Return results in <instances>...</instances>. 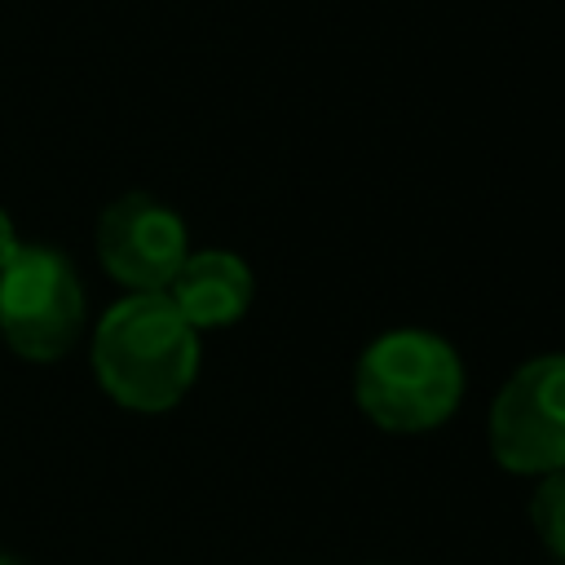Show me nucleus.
<instances>
[{
	"mask_svg": "<svg viewBox=\"0 0 565 565\" xmlns=\"http://www.w3.org/2000/svg\"><path fill=\"white\" fill-rule=\"evenodd\" d=\"M490 450L508 472L565 468V353H547L512 371L490 406Z\"/></svg>",
	"mask_w": 565,
	"mask_h": 565,
	"instance_id": "nucleus-4",
	"label": "nucleus"
},
{
	"mask_svg": "<svg viewBox=\"0 0 565 565\" xmlns=\"http://www.w3.org/2000/svg\"><path fill=\"white\" fill-rule=\"evenodd\" d=\"M84 331L75 265L44 243H18L0 265V335L26 362H57Z\"/></svg>",
	"mask_w": 565,
	"mask_h": 565,
	"instance_id": "nucleus-3",
	"label": "nucleus"
},
{
	"mask_svg": "<svg viewBox=\"0 0 565 565\" xmlns=\"http://www.w3.org/2000/svg\"><path fill=\"white\" fill-rule=\"evenodd\" d=\"M353 397L388 433H428L463 397L459 353L433 331H388L362 353Z\"/></svg>",
	"mask_w": 565,
	"mask_h": 565,
	"instance_id": "nucleus-2",
	"label": "nucleus"
},
{
	"mask_svg": "<svg viewBox=\"0 0 565 565\" xmlns=\"http://www.w3.org/2000/svg\"><path fill=\"white\" fill-rule=\"evenodd\" d=\"M0 565H18V561H13V556H0Z\"/></svg>",
	"mask_w": 565,
	"mask_h": 565,
	"instance_id": "nucleus-9",
	"label": "nucleus"
},
{
	"mask_svg": "<svg viewBox=\"0 0 565 565\" xmlns=\"http://www.w3.org/2000/svg\"><path fill=\"white\" fill-rule=\"evenodd\" d=\"M530 521L539 530V539L552 547V556L565 561V468L547 472L530 499Z\"/></svg>",
	"mask_w": 565,
	"mask_h": 565,
	"instance_id": "nucleus-7",
	"label": "nucleus"
},
{
	"mask_svg": "<svg viewBox=\"0 0 565 565\" xmlns=\"http://www.w3.org/2000/svg\"><path fill=\"white\" fill-rule=\"evenodd\" d=\"M13 252H18V234H13V221H9V212L0 207V265H4Z\"/></svg>",
	"mask_w": 565,
	"mask_h": 565,
	"instance_id": "nucleus-8",
	"label": "nucleus"
},
{
	"mask_svg": "<svg viewBox=\"0 0 565 565\" xmlns=\"http://www.w3.org/2000/svg\"><path fill=\"white\" fill-rule=\"evenodd\" d=\"M93 371L119 406L168 411L199 375V331L163 291H128L93 331Z\"/></svg>",
	"mask_w": 565,
	"mask_h": 565,
	"instance_id": "nucleus-1",
	"label": "nucleus"
},
{
	"mask_svg": "<svg viewBox=\"0 0 565 565\" xmlns=\"http://www.w3.org/2000/svg\"><path fill=\"white\" fill-rule=\"evenodd\" d=\"M163 296L177 305V313L194 331L230 327L252 305V269H247V260H238L234 252H221V247L190 252L181 260V269L172 274V282L163 287Z\"/></svg>",
	"mask_w": 565,
	"mask_h": 565,
	"instance_id": "nucleus-6",
	"label": "nucleus"
},
{
	"mask_svg": "<svg viewBox=\"0 0 565 565\" xmlns=\"http://www.w3.org/2000/svg\"><path fill=\"white\" fill-rule=\"evenodd\" d=\"M97 256L128 291H163L190 256V243L181 216L168 203L150 194H124L97 221Z\"/></svg>",
	"mask_w": 565,
	"mask_h": 565,
	"instance_id": "nucleus-5",
	"label": "nucleus"
}]
</instances>
